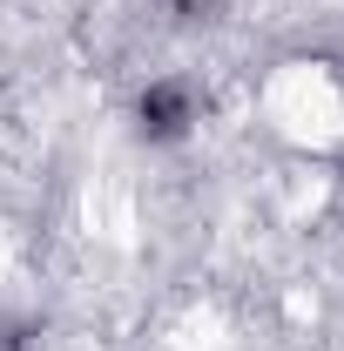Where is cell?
<instances>
[{
	"mask_svg": "<svg viewBox=\"0 0 344 351\" xmlns=\"http://www.w3.org/2000/svg\"><path fill=\"white\" fill-rule=\"evenodd\" d=\"M142 115H156V135H175V129H182V115H189V88H182V82H162V88H149Z\"/></svg>",
	"mask_w": 344,
	"mask_h": 351,
	"instance_id": "cell-1",
	"label": "cell"
},
{
	"mask_svg": "<svg viewBox=\"0 0 344 351\" xmlns=\"http://www.w3.org/2000/svg\"><path fill=\"white\" fill-rule=\"evenodd\" d=\"M203 7H210V0H175V14H203Z\"/></svg>",
	"mask_w": 344,
	"mask_h": 351,
	"instance_id": "cell-2",
	"label": "cell"
}]
</instances>
